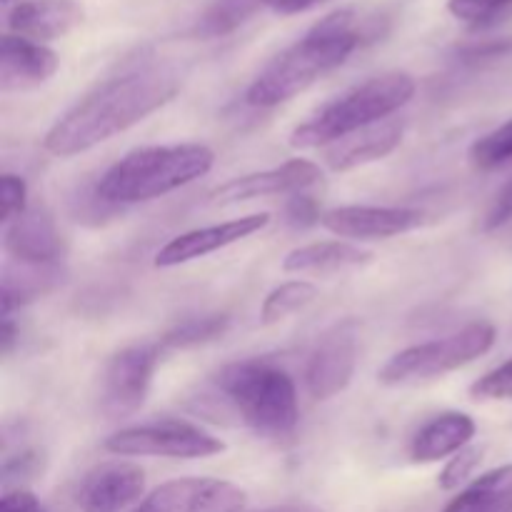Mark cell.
<instances>
[{
  "instance_id": "4dcf8cb0",
  "label": "cell",
  "mask_w": 512,
  "mask_h": 512,
  "mask_svg": "<svg viewBox=\"0 0 512 512\" xmlns=\"http://www.w3.org/2000/svg\"><path fill=\"white\" fill-rule=\"evenodd\" d=\"M0 195H3V223H13L15 218L28 210V185L20 175L5 173L0 180Z\"/></svg>"
},
{
  "instance_id": "ab89813d",
  "label": "cell",
  "mask_w": 512,
  "mask_h": 512,
  "mask_svg": "<svg viewBox=\"0 0 512 512\" xmlns=\"http://www.w3.org/2000/svg\"><path fill=\"white\" fill-rule=\"evenodd\" d=\"M3 5H5V8H8V5H10V0H3Z\"/></svg>"
},
{
  "instance_id": "cb8c5ba5",
  "label": "cell",
  "mask_w": 512,
  "mask_h": 512,
  "mask_svg": "<svg viewBox=\"0 0 512 512\" xmlns=\"http://www.w3.org/2000/svg\"><path fill=\"white\" fill-rule=\"evenodd\" d=\"M315 295H318V288L313 283L290 280V283H283L265 298L263 308H260V318H263L265 325L280 323V320L290 318L298 310H303L305 305L313 303Z\"/></svg>"
},
{
  "instance_id": "9a60e30c",
  "label": "cell",
  "mask_w": 512,
  "mask_h": 512,
  "mask_svg": "<svg viewBox=\"0 0 512 512\" xmlns=\"http://www.w3.org/2000/svg\"><path fill=\"white\" fill-rule=\"evenodd\" d=\"M145 473L133 463H108L85 475L78 490L83 512H123L143 498Z\"/></svg>"
},
{
  "instance_id": "7c38bea8",
  "label": "cell",
  "mask_w": 512,
  "mask_h": 512,
  "mask_svg": "<svg viewBox=\"0 0 512 512\" xmlns=\"http://www.w3.org/2000/svg\"><path fill=\"white\" fill-rule=\"evenodd\" d=\"M428 215L413 208H378V205H343L325 210L320 225L338 238L385 240L425 225Z\"/></svg>"
},
{
  "instance_id": "3957f363",
  "label": "cell",
  "mask_w": 512,
  "mask_h": 512,
  "mask_svg": "<svg viewBox=\"0 0 512 512\" xmlns=\"http://www.w3.org/2000/svg\"><path fill=\"white\" fill-rule=\"evenodd\" d=\"M213 163L215 153L208 145H150L123 155L95 180V185L105 200L123 208V205L163 198L208 175Z\"/></svg>"
},
{
  "instance_id": "30bf717a",
  "label": "cell",
  "mask_w": 512,
  "mask_h": 512,
  "mask_svg": "<svg viewBox=\"0 0 512 512\" xmlns=\"http://www.w3.org/2000/svg\"><path fill=\"white\" fill-rule=\"evenodd\" d=\"M245 490L228 480L180 478L160 485L133 512H243Z\"/></svg>"
},
{
  "instance_id": "9c48e42d",
  "label": "cell",
  "mask_w": 512,
  "mask_h": 512,
  "mask_svg": "<svg viewBox=\"0 0 512 512\" xmlns=\"http://www.w3.org/2000/svg\"><path fill=\"white\" fill-rule=\"evenodd\" d=\"M358 365V323L343 320L325 330L310 353L305 383L315 400H330L350 385Z\"/></svg>"
},
{
  "instance_id": "d4e9b609",
  "label": "cell",
  "mask_w": 512,
  "mask_h": 512,
  "mask_svg": "<svg viewBox=\"0 0 512 512\" xmlns=\"http://www.w3.org/2000/svg\"><path fill=\"white\" fill-rule=\"evenodd\" d=\"M455 20L475 30H488L512 20V0H448Z\"/></svg>"
},
{
  "instance_id": "d6a6232c",
  "label": "cell",
  "mask_w": 512,
  "mask_h": 512,
  "mask_svg": "<svg viewBox=\"0 0 512 512\" xmlns=\"http://www.w3.org/2000/svg\"><path fill=\"white\" fill-rule=\"evenodd\" d=\"M512 53V38H500V40H485V43H473L463 45L458 50V58L463 63H485V60H498Z\"/></svg>"
},
{
  "instance_id": "8fae6325",
  "label": "cell",
  "mask_w": 512,
  "mask_h": 512,
  "mask_svg": "<svg viewBox=\"0 0 512 512\" xmlns=\"http://www.w3.org/2000/svg\"><path fill=\"white\" fill-rule=\"evenodd\" d=\"M320 180H323L320 165H315L313 160L295 158L278 165V168L228 180V183L213 190L210 200L215 205H235L245 203V200L268 198V195H295L305 193L308 188L318 185Z\"/></svg>"
},
{
  "instance_id": "e0dca14e",
  "label": "cell",
  "mask_w": 512,
  "mask_h": 512,
  "mask_svg": "<svg viewBox=\"0 0 512 512\" xmlns=\"http://www.w3.org/2000/svg\"><path fill=\"white\" fill-rule=\"evenodd\" d=\"M83 23L78 0H20L10 8L8 28L30 40H58Z\"/></svg>"
},
{
  "instance_id": "8992f818",
  "label": "cell",
  "mask_w": 512,
  "mask_h": 512,
  "mask_svg": "<svg viewBox=\"0 0 512 512\" xmlns=\"http://www.w3.org/2000/svg\"><path fill=\"white\" fill-rule=\"evenodd\" d=\"M493 345L495 328L485 320H478V323L465 325L458 333L400 350L383 365L378 380L390 388H398V385H413L420 380L443 378V375L478 360Z\"/></svg>"
},
{
  "instance_id": "f546056e",
  "label": "cell",
  "mask_w": 512,
  "mask_h": 512,
  "mask_svg": "<svg viewBox=\"0 0 512 512\" xmlns=\"http://www.w3.org/2000/svg\"><path fill=\"white\" fill-rule=\"evenodd\" d=\"M475 400H512V358L470 388Z\"/></svg>"
},
{
  "instance_id": "5b68a950",
  "label": "cell",
  "mask_w": 512,
  "mask_h": 512,
  "mask_svg": "<svg viewBox=\"0 0 512 512\" xmlns=\"http://www.w3.org/2000/svg\"><path fill=\"white\" fill-rule=\"evenodd\" d=\"M215 388L255 433L283 438L298 425L300 408L293 378L268 360L225 365L215 378Z\"/></svg>"
},
{
  "instance_id": "f1b7e54d",
  "label": "cell",
  "mask_w": 512,
  "mask_h": 512,
  "mask_svg": "<svg viewBox=\"0 0 512 512\" xmlns=\"http://www.w3.org/2000/svg\"><path fill=\"white\" fill-rule=\"evenodd\" d=\"M483 448H478V445H468V448H463L460 453H455V458L450 460L448 465L443 468V473H440L438 478V485L443 490H458L460 485L468 483L470 478H473V473L478 470V465L483 463Z\"/></svg>"
},
{
  "instance_id": "d590c367",
  "label": "cell",
  "mask_w": 512,
  "mask_h": 512,
  "mask_svg": "<svg viewBox=\"0 0 512 512\" xmlns=\"http://www.w3.org/2000/svg\"><path fill=\"white\" fill-rule=\"evenodd\" d=\"M328 3V0H268V5L265 8H270L273 13L278 15H298V13H305V10L315 8V5H323Z\"/></svg>"
},
{
  "instance_id": "ac0fdd59",
  "label": "cell",
  "mask_w": 512,
  "mask_h": 512,
  "mask_svg": "<svg viewBox=\"0 0 512 512\" xmlns=\"http://www.w3.org/2000/svg\"><path fill=\"white\" fill-rule=\"evenodd\" d=\"M403 140V125L398 120H385V123L365 128L360 133L350 135V138L340 140L333 148L325 153V163L335 173H345V170H355L360 165L375 163L393 153Z\"/></svg>"
},
{
  "instance_id": "4316f807",
  "label": "cell",
  "mask_w": 512,
  "mask_h": 512,
  "mask_svg": "<svg viewBox=\"0 0 512 512\" xmlns=\"http://www.w3.org/2000/svg\"><path fill=\"white\" fill-rule=\"evenodd\" d=\"M120 210H123L120 205L110 203V200H105L103 195L98 193V185L95 183L83 185V188H78L70 195V215H73L78 223L100 225L108 218H113V215H118Z\"/></svg>"
},
{
  "instance_id": "7a4b0ae2",
  "label": "cell",
  "mask_w": 512,
  "mask_h": 512,
  "mask_svg": "<svg viewBox=\"0 0 512 512\" xmlns=\"http://www.w3.org/2000/svg\"><path fill=\"white\" fill-rule=\"evenodd\" d=\"M385 23L378 15H363L355 8L330 13L310 33L278 55L250 83L245 100L253 108H275L308 90L315 80L343 65L360 45L378 40Z\"/></svg>"
},
{
  "instance_id": "44dd1931",
  "label": "cell",
  "mask_w": 512,
  "mask_h": 512,
  "mask_svg": "<svg viewBox=\"0 0 512 512\" xmlns=\"http://www.w3.org/2000/svg\"><path fill=\"white\" fill-rule=\"evenodd\" d=\"M512 503V463L475 478L445 512H495Z\"/></svg>"
},
{
  "instance_id": "d6986e66",
  "label": "cell",
  "mask_w": 512,
  "mask_h": 512,
  "mask_svg": "<svg viewBox=\"0 0 512 512\" xmlns=\"http://www.w3.org/2000/svg\"><path fill=\"white\" fill-rule=\"evenodd\" d=\"M475 420L468 413H443L425 423L410 445L415 463H438L468 448L475 438Z\"/></svg>"
},
{
  "instance_id": "6da1fadb",
  "label": "cell",
  "mask_w": 512,
  "mask_h": 512,
  "mask_svg": "<svg viewBox=\"0 0 512 512\" xmlns=\"http://www.w3.org/2000/svg\"><path fill=\"white\" fill-rule=\"evenodd\" d=\"M178 90L180 75L168 65L118 75L85 95L48 130L45 150L58 158L85 153L168 105Z\"/></svg>"
},
{
  "instance_id": "277c9868",
  "label": "cell",
  "mask_w": 512,
  "mask_h": 512,
  "mask_svg": "<svg viewBox=\"0 0 512 512\" xmlns=\"http://www.w3.org/2000/svg\"><path fill=\"white\" fill-rule=\"evenodd\" d=\"M415 95V80L408 73H385L355 85L340 98L330 100L308 123L298 125L290 145L298 150L340 143L365 128L385 123L388 115L408 105Z\"/></svg>"
},
{
  "instance_id": "4fadbf2b",
  "label": "cell",
  "mask_w": 512,
  "mask_h": 512,
  "mask_svg": "<svg viewBox=\"0 0 512 512\" xmlns=\"http://www.w3.org/2000/svg\"><path fill=\"white\" fill-rule=\"evenodd\" d=\"M268 223V213H253L243 215V218L225 220V223L218 225H208V228L188 230V233L178 235V238H173L160 248V253L155 255V265L158 268H178V265L193 263V260L218 253L228 245H235L240 240L250 238V235L260 233V230L268 228Z\"/></svg>"
},
{
  "instance_id": "836d02e7",
  "label": "cell",
  "mask_w": 512,
  "mask_h": 512,
  "mask_svg": "<svg viewBox=\"0 0 512 512\" xmlns=\"http://www.w3.org/2000/svg\"><path fill=\"white\" fill-rule=\"evenodd\" d=\"M512 220V180L505 183V188L495 195L493 205H490L488 215L483 220V230H498L508 225Z\"/></svg>"
},
{
  "instance_id": "8d00e7d4",
  "label": "cell",
  "mask_w": 512,
  "mask_h": 512,
  "mask_svg": "<svg viewBox=\"0 0 512 512\" xmlns=\"http://www.w3.org/2000/svg\"><path fill=\"white\" fill-rule=\"evenodd\" d=\"M0 343H3V355L13 353L15 343H18V328H15L13 318H3V328H0Z\"/></svg>"
},
{
  "instance_id": "e575fe53",
  "label": "cell",
  "mask_w": 512,
  "mask_h": 512,
  "mask_svg": "<svg viewBox=\"0 0 512 512\" xmlns=\"http://www.w3.org/2000/svg\"><path fill=\"white\" fill-rule=\"evenodd\" d=\"M0 512H48L30 490H8L0 498Z\"/></svg>"
},
{
  "instance_id": "74e56055",
  "label": "cell",
  "mask_w": 512,
  "mask_h": 512,
  "mask_svg": "<svg viewBox=\"0 0 512 512\" xmlns=\"http://www.w3.org/2000/svg\"><path fill=\"white\" fill-rule=\"evenodd\" d=\"M258 512H323L315 505H305V503H290V505H273V508H265Z\"/></svg>"
},
{
  "instance_id": "1f68e13d",
  "label": "cell",
  "mask_w": 512,
  "mask_h": 512,
  "mask_svg": "<svg viewBox=\"0 0 512 512\" xmlns=\"http://www.w3.org/2000/svg\"><path fill=\"white\" fill-rule=\"evenodd\" d=\"M320 218L323 213H320L318 200L308 193H295L285 205V220L293 228H310V225H318Z\"/></svg>"
},
{
  "instance_id": "52a82bcc",
  "label": "cell",
  "mask_w": 512,
  "mask_h": 512,
  "mask_svg": "<svg viewBox=\"0 0 512 512\" xmlns=\"http://www.w3.org/2000/svg\"><path fill=\"white\" fill-rule=\"evenodd\" d=\"M105 450L123 458L198 460L223 453L225 443L185 420H158L118 430L105 440Z\"/></svg>"
},
{
  "instance_id": "83f0119b",
  "label": "cell",
  "mask_w": 512,
  "mask_h": 512,
  "mask_svg": "<svg viewBox=\"0 0 512 512\" xmlns=\"http://www.w3.org/2000/svg\"><path fill=\"white\" fill-rule=\"evenodd\" d=\"M43 473V455L38 450H20L18 455H8L3 460V488L20 490V485L30 483Z\"/></svg>"
},
{
  "instance_id": "2e32d148",
  "label": "cell",
  "mask_w": 512,
  "mask_h": 512,
  "mask_svg": "<svg viewBox=\"0 0 512 512\" xmlns=\"http://www.w3.org/2000/svg\"><path fill=\"white\" fill-rule=\"evenodd\" d=\"M58 65V55L38 40L15 33L3 35V43H0V90L18 93V90L38 88L53 78Z\"/></svg>"
},
{
  "instance_id": "f35d334b",
  "label": "cell",
  "mask_w": 512,
  "mask_h": 512,
  "mask_svg": "<svg viewBox=\"0 0 512 512\" xmlns=\"http://www.w3.org/2000/svg\"><path fill=\"white\" fill-rule=\"evenodd\" d=\"M495 512H512V503H510V505H505V508H500V510H495Z\"/></svg>"
},
{
  "instance_id": "7402d4cb",
  "label": "cell",
  "mask_w": 512,
  "mask_h": 512,
  "mask_svg": "<svg viewBox=\"0 0 512 512\" xmlns=\"http://www.w3.org/2000/svg\"><path fill=\"white\" fill-rule=\"evenodd\" d=\"M263 5H268V0H215L198 18L193 33L205 40L233 33L240 25L248 23Z\"/></svg>"
},
{
  "instance_id": "ba28073f",
  "label": "cell",
  "mask_w": 512,
  "mask_h": 512,
  "mask_svg": "<svg viewBox=\"0 0 512 512\" xmlns=\"http://www.w3.org/2000/svg\"><path fill=\"white\" fill-rule=\"evenodd\" d=\"M160 345H130L110 358L100 385V413L108 420L128 418L143 408L153 373L160 360Z\"/></svg>"
},
{
  "instance_id": "484cf974",
  "label": "cell",
  "mask_w": 512,
  "mask_h": 512,
  "mask_svg": "<svg viewBox=\"0 0 512 512\" xmlns=\"http://www.w3.org/2000/svg\"><path fill=\"white\" fill-rule=\"evenodd\" d=\"M470 160L480 170H495L512 160V120L495 128L493 133L483 135L470 148Z\"/></svg>"
},
{
  "instance_id": "5bb4252c",
  "label": "cell",
  "mask_w": 512,
  "mask_h": 512,
  "mask_svg": "<svg viewBox=\"0 0 512 512\" xmlns=\"http://www.w3.org/2000/svg\"><path fill=\"white\" fill-rule=\"evenodd\" d=\"M5 250L10 258L30 268H55L63 255L55 220L45 208H28L5 225Z\"/></svg>"
},
{
  "instance_id": "ffe728a7",
  "label": "cell",
  "mask_w": 512,
  "mask_h": 512,
  "mask_svg": "<svg viewBox=\"0 0 512 512\" xmlns=\"http://www.w3.org/2000/svg\"><path fill=\"white\" fill-rule=\"evenodd\" d=\"M373 263L370 250L358 248L343 240H323V243H310L303 248H295L285 255L283 270L285 273H343V270L365 268Z\"/></svg>"
},
{
  "instance_id": "603a6c76",
  "label": "cell",
  "mask_w": 512,
  "mask_h": 512,
  "mask_svg": "<svg viewBox=\"0 0 512 512\" xmlns=\"http://www.w3.org/2000/svg\"><path fill=\"white\" fill-rule=\"evenodd\" d=\"M228 328H230L228 315H203V318H188L163 335V343H160V348L185 350V348H195V345L213 343V340H218L220 335H225V330Z\"/></svg>"
}]
</instances>
